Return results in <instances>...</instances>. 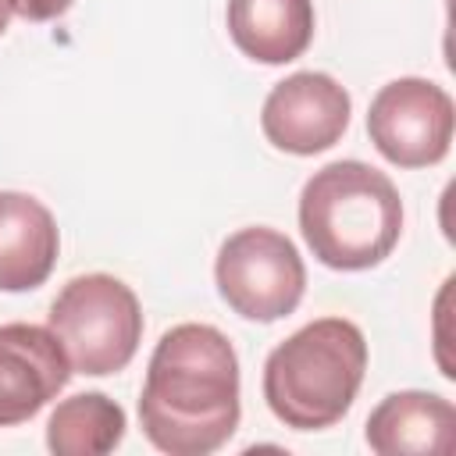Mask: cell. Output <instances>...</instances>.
Listing matches in <instances>:
<instances>
[{
	"label": "cell",
	"mask_w": 456,
	"mask_h": 456,
	"mask_svg": "<svg viewBox=\"0 0 456 456\" xmlns=\"http://www.w3.org/2000/svg\"><path fill=\"white\" fill-rule=\"evenodd\" d=\"M75 0H14V14H21L25 21H50L61 18Z\"/></svg>",
	"instance_id": "4fadbf2b"
},
{
	"label": "cell",
	"mask_w": 456,
	"mask_h": 456,
	"mask_svg": "<svg viewBox=\"0 0 456 456\" xmlns=\"http://www.w3.org/2000/svg\"><path fill=\"white\" fill-rule=\"evenodd\" d=\"M142 435L167 456H207L239 428V356L214 324L160 335L139 395Z\"/></svg>",
	"instance_id": "6da1fadb"
},
{
	"label": "cell",
	"mask_w": 456,
	"mask_h": 456,
	"mask_svg": "<svg viewBox=\"0 0 456 456\" xmlns=\"http://www.w3.org/2000/svg\"><path fill=\"white\" fill-rule=\"evenodd\" d=\"M71 374L68 353L50 328L0 324V428L36 417Z\"/></svg>",
	"instance_id": "ba28073f"
},
{
	"label": "cell",
	"mask_w": 456,
	"mask_h": 456,
	"mask_svg": "<svg viewBox=\"0 0 456 456\" xmlns=\"http://www.w3.org/2000/svg\"><path fill=\"white\" fill-rule=\"evenodd\" d=\"M299 232L331 271L378 267L403 235L399 189L363 160H331L299 192Z\"/></svg>",
	"instance_id": "7a4b0ae2"
},
{
	"label": "cell",
	"mask_w": 456,
	"mask_h": 456,
	"mask_svg": "<svg viewBox=\"0 0 456 456\" xmlns=\"http://www.w3.org/2000/svg\"><path fill=\"white\" fill-rule=\"evenodd\" d=\"M125 438V410L103 392H78L46 420V445L57 456H103Z\"/></svg>",
	"instance_id": "7c38bea8"
},
{
	"label": "cell",
	"mask_w": 456,
	"mask_h": 456,
	"mask_svg": "<svg viewBox=\"0 0 456 456\" xmlns=\"http://www.w3.org/2000/svg\"><path fill=\"white\" fill-rule=\"evenodd\" d=\"M349 93L324 71H296L278 82L260 110L267 142L281 153L314 157L331 150L349 128Z\"/></svg>",
	"instance_id": "52a82bcc"
},
{
	"label": "cell",
	"mask_w": 456,
	"mask_h": 456,
	"mask_svg": "<svg viewBox=\"0 0 456 456\" xmlns=\"http://www.w3.org/2000/svg\"><path fill=\"white\" fill-rule=\"evenodd\" d=\"M53 214L28 192H0V292L39 289L57 264Z\"/></svg>",
	"instance_id": "30bf717a"
},
{
	"label": "cell",
	"mask_w": 456,
	"mask_h": 456,
	"mask_svg": "<svg viewBox=\"0 0 456 456\" xmlns=\"http://www.w3.org/2000/svg\"><path fill=\"white\" fill-rule=\"evenodd\" d=\"M456 107L431 78H395L378 89L367 110V135L395 167L438 164L452 146Z\"/></svg>",
	"instance_id": "8992f818"
},
{
	"label": "cell",
	"mask_w": 456,
	"mask_h": 456,
	"mask_svg": "<svg viewBox=\"0 0 456 456\" xmlns=\"http://www.w3.org/2000/svg\"><path fill=\"white\" fill-rule=\"evenodd\" d=\"M11 14H14V0H0V36H4V28H7Z\"/></svg>",
	"instance_id": "5bb4252c"
},
{
	"label": "cell",
	"mask_w": 456,
	"mask_h": 456,
	"mask_svg": "<svg viewBox=\"0 0 456 456\" xmlns=\"http://www.w3.org/2000/svg\"><path fill=\"white\" fill-rule=\"evenodd\" d=\"M367 445L378 456H431L452 452L456 410L449 399L420 388L385 395L367 417Z\"/></svg>",
	"instance_id": "9c48e42d"
},
{
	"label": "cell",
	"mask_w": 456,
	"mask_h": 456,
	"mask_svg": "<svg viewBox=\"0 0 456 456\" xmlns=\"http://www.w3.org/2000/svg\"><path fill=\"white\" fill-rule=\"evenodd\" d=\"M367 370L363 331L346 317H321L303 324L264 363L267 410L296 431H321L338 424Z\"/></svg>",
	"instance_id": "3957f363"
},
{
	"label": "cell",
	"mask_w": 456,
	"mask_h": 456,
	"mask_svg": "<svg viewBox=\"0 0 456 456\" xmlns=\"http://www.w3.org/2000/svg\"><path fill=\"white\" fill-rule=\"evenodd\" d=\"M221 299L246 321L289 317L306 289V267L289 235L274 228H242L228 235L214 264Z\"/></svg>",
	"instance_id": "5b68a950"
},
{
	"label": "cell",
	"mask_w": 456,
	"mask_h": 456,
	"mask_svg": "<svg viewBox=\"0 0 456 456\" xmlns=\"http://www.w3.org/2000/svg\"><path fill=\"white\" fill-rule=\"evenodd\" d=\"M46 328L64 346L75 374L103 378L132 363L142 338V310L121 278L96 271L71 278L57 292Z\"/></svg>",
	"instance_id": "277c9868"
},
{
	"label": "cell",
	"mask_w": 456,
	"mask_h": 456,
	"mask_svg": "<svg viewBox=\"0 0 456 456\" xmlns=\"http://www.w3.org/2000/svg\"><path fill=\"white\" fill-rule=\"evenodd\" d=\"M228 36L256 64H289L314 39V0H228Z\"/></svg>",
	"instance_id": "8fae6325"
}]
</instances>
